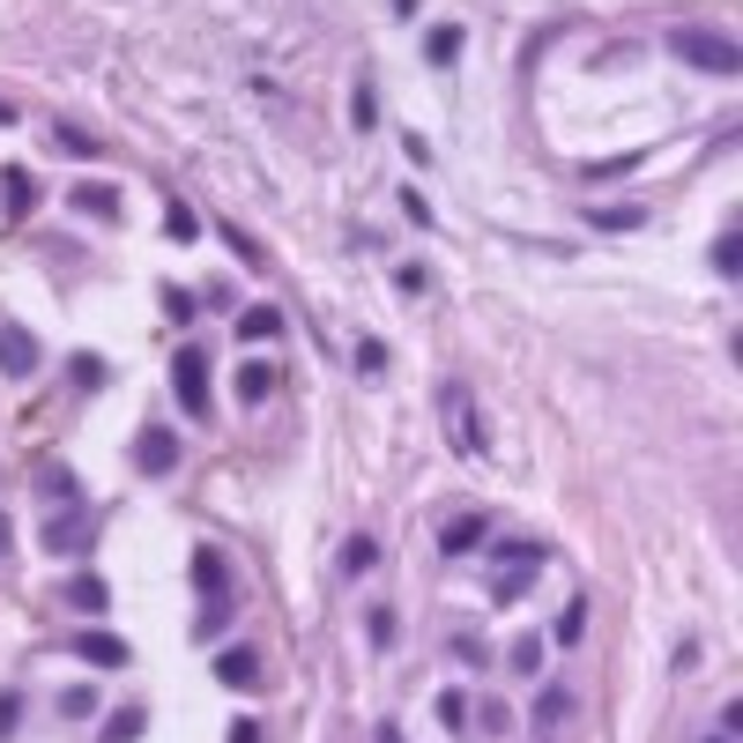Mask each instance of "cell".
Segmentation results:
<instances>
[{
    "instance_id": "obj_1",
    "label": "cell",
    "mask_w": 743,
    "mask_h": 743,
    "mask_svg": "<svg viewBox=\"0 0 743 743\" xmlns=\"http://www.w3.org/2000/svg\"><path fill=\"white\" fill-rule=\"evenodd\" d=\"M669 52H676V60H684L692 74H721V82H729V74H743V45H736V38H721L714 23L669 30Z\"/></svg>"
},
{
    "instance_id": "obj_2",
    "label": "cell",
    "mask_w": 743,
    "mask_h": 743,
    "mask_svg": "<svg viewBox=\"0 0 743 743\" xmlns=\"http://www.w3.org/2000/svg\"><path fill=\"white\" fill-rule=\"evenodd\" d=\"M439 409H446V431H454V446H461L469 461H484V454H491V439H484V417H476V401H469V387H461V379L439 395Z\"/></svg>"
},
{
    "instance_id": "obj_3",
    "label": "cell",
    "mask_w": 743,
    "mask_h": 743,
    "mask_svg": "<svg viewBox=\"0 0 743 743\" xmlns=\"http://www.w3.org/2000/svg\"><path fill=\"white\" fill-rule=\"evenodd\" d=\"M172 395L186 417H208V357L201 349H179L172 357Z\"/></svg>"
},
{
    "instance_id": "obj_4",
    "label": "cell",
    "mask_w": 743,
    "mask_h": 743,
    "mask_svg": "<svg viewBox=\"0 0 743 743\" xmlns=\"http://www.w3.org/2000/svg\"><path fill=\"white\" fill-rule=\"evenodd\" d=\"M90 536H98L90 506H68V513H52V520H45V536H38V543H45L52 558H74V550H90Z\"/></svg>"
},
{
    "instance_id": "obj_5",
    "label": "cell",
    "mask_w": 743,
    "mask_h": 743,
    "mask_svg": "<svg viewBox=\"0 0 743 743\" xmlns=\"http://www.w3.org/2000/svg\"><path fill=\"white\" fill-rule=\"evenodd\" d=\"M38 357H45V349H38V335H30V327H0V372H8V379H30V372H38Z\"/></svg>"
},
{
    "instance_id": "obj_6",
    "label": "cell",
    "mask_w": 743,
    "mask_h": 743,
    "mask_svg": "<svg viewBox=\"0 0 743 743\" xmlns=\"http://www.w3.org/2000/svg\"><path fill=\"white\" fill-rule=\"evenodd\" d=\"M134 469H149V476H172L179 469V439L164 431V424H149L142 439H134Z\"/></svg>"
},
{
    "instance_id": "obj_7",
    "label": "cell",
    "mask_w": 743,
    "mask_h": 743,
    "mask_svg": "<svg viewBox=\"0 0 743 743\" xmlns=\"http://www.w3.org/2000/svg\"><path fill=\"white\" fill-rule=\"evenodd\" d=\"M536 566H543V550H536V543H513V566L491 580V594H498V602H520V594H528V580H536Z\"/></svg>"
},
{
    "instance_id": "obj_8",
    "label": "cell",
    "mask_w": 743,
    "mask_h": 743,
    "mask_svg": "<svg viewBox=\"0 0 743 743\" xmlns=\"http://www.w3.org/2000/svg\"><path fill=\"white\" fill-rule=\"evenodd\" d=\"M484 536H491V513H454V520L439 528V550H446V558H469Z\"/></svg>"
},
{
    "instance_id": "obj_9",
    "label": "cell",
    "mask_w": 743,
    "mask_h": 743,
    "mask_svg": "<svg viewBox=\"0 0 743 743\" xmlns=\"http://www.w3.org/2000/svg\"><path fill=\"white\" fill-rule=\"evenodd\" d=\"M216 684L253 692V684H261V654H253V647H223V654H216Z\"/></svg>"
},
{
    "instance_id": "obj_10",
    "label": "cell",
    "mask_w": 743,
    "mask_h": 743,
    "mask_svg": "<svg viewBox=\"0 0 743 743\" xmlns=\"http://www.w3.org/2000/svg\"><path fill=\"white\" fill-rule=\"evenodd\" d=\"M0 201H8V216H30V208H38V179H30L23 164H8V172H0Z\"/></svg>"
},
{
    "instance_id": "obj_11",
    "label": "cell",
    "mask_w": 743,
    "mask_h": 743,
    "mask_svg": "<svg viewBox=\"0 0 743 743\" xmlns=\"http://www.w3.org/2000/svg\"><path fill=\"white\" fill-rule=\"evenodd\" d=\"M68 201L82 208V216H98V223H120V194H112V186H90V179H82Z\"/></svg>"
},
{
    "instance_id": "obj_12",
    "label": "cell",
    "mask_w": 743,
    "mask_h": 743,
    "mask_svg": "<svg viewBox=\"0 0 743 743\" xmlns=\"http://www.w3.org/2000/svg\"><path fill=\"white\" fill-rule=\"evenodd\" d=\"M275 335H283V313H275V305H246V313H238V343H275Z\"/></svg>"
},
{
    "instance_id": "obj_13",
    "label": "cell",
    "mask_w": 743,
    "mask_h": 743,
    "mask_svg": "<svg viewBox=\"0 0 743 743\" xmlns=\"http://www.w3.org/2000/svg\"><path fill=\"white\" fill-rule=\"evenodd\" d=\"M74 654H82V662H98V669H120L126 662V640H112V632H82Z\"/></svg>"
},
{
    "instance_id": "obj_14",
    "label": "cell",
    "mask_w": 743,
    "mask_h": 743,
    "mask_svg": "<svg viewBox=\"0 0 743 743\" xmlns=\"http://www.w3.org/2000/svg\"><path fill=\"white\" fill-rule=\"evenodd\" d=\"M194 588L201 594H231V566H223V550H194Z\"/></svg>"
},
{
    "instance_id": "obj_15",
    "label": "cell",
    "mask_w": 743,
    "mask_h": 743,
    "mask_svg": "<svg viewBox=\"0 0 743 743\" xmlns=\"http://www.w3.org/2000/svg\"><path fill=\"white\" fill-rule=\"evenodd\" d=\"M60 594H68L74 610H90V618H98L104 602H112V594H104V580H98V572H74V580H68V588H60Z\"/></svg>"
},
{
    "instance_id": "obj_16",
    "label": "cell",
    "mask_w": 743,
    "mask_h": 743,
    "mask_svg": "<svg viewBox=\"0 0 743 743\" xmlns=\"http://www.w3.org/2000/svg\"><path fill=\"white\" fill-rule=\"evenodd\" d=\"M142 729H149V714H142V706H120V714L104 721V736H98V743H134Z\"/></svg>"
},
{
    "instance_id": "obj_17",
    "label": "cell",
    "mask_w": 743,
    "mask_h": 743,
    "mask_svg": "<svg viewBox=\"0 0 743 743\" xmlns=\"http://www.w3.org/2000/svg\"><path fill=\"white\" fill-rule=\"evenodd\" d=\"M580 632H588V602H566V610L550 618V640H558V647H572Z\"/></svg>"
},
{
    "instance_id": "obj_18",
    "label": "cell",
    "mask_w": 743,
    "mask_h": 743,
    "mask_svg": "<svg viewBox=\"0 0 743 743\" xmlns=\"http://www.w3.org/2000/svg\"><path fill=\"white\" fill-rule=\"evenodd\" d=\"M461 45H469V38L446 23V30H431V38H424V60H439V68H446V60H461Z\"/></svg>"
},
{
    "instance_id": "obj_19",
    "label": "cell",
    "mask_w": 743,
    "mask_h": 743,
    "mask_svg": "<svg viewBox=\"0 0 743 743\" xmlns=\"http://www.w3.org/2000/svg\"><path fill=\"white\" fill-rule=\"evenodd\" d=\"M268 387H275L268 365H238V401H268Z\"/></svg>"
},
{
    "instance_id": "obj_20",
    "label": "cell",
    "mask_w": 743,
    "mask_h": 743,
    "mask_svg": "<svg viewBox=\"0 0 743 743\" xmlns=\"http://www.w3.org/2000/svg\"><path fill=\"white\" fill-rule=\"evenodd\" d=\"M714 275H743V238L736 231H721L714 238Z\"/></svg>"
},
{
    "instance_id": "obj_21",
    "label": "cell",
    "mask_w": 743,
    "mask_h": 743,
    "mask_svg": "<svg viewBox=\"0 0 743 743\" xmlns=\"http://www.w3.org/2000/svg\"><path fill=\"white\" fill-rule=\"evenodd\" d=\"M379 566V543H372V536H349L343 543V572H372Z\"/></svg>"
},
{
    "instance_id": "obj_22",
    "label": "cell",
    "mask_w": 743,
    "mask_h": 743,
    "mask_svg": "<svg viewBox=\"0 0 743 743\" xmlns=\"http://www.w3.org/2000/svg\"><path fill=\"white\" fill-rule=\"evenodd\" d=\"M365 632H372V647H395V640H401V618L387 610V602H379V610L365 618Z\"/></svg>"
},
{
    "instance_id": "obj_23",
    "label": "cell",
    "mask_w": 743,
    "mask_h": 743,
    "mask_svg": "<svg viewBox=\"0 0 743 743\" xmlns=\"http://www.w3.org/2000/svg\"><path fill=\"white\" fill-rule=\"evenodd\" d=\"M647 164V149H632V156H602V164H588V179H624V172H640Z\"/></svg>"
},
{
    "instance_id": "obj_24",
    "label": "cell",
    "mask_w": 743,
    "mask_h": 743,
    "mask_svg": "<svg viewBox=\"0 0 743 743\" xmlns=\"http://www.w3.org/2000/svg\"><path fill=\"white\" fill-rule=\"evenodd\" d=\"M223 246L238 253V261H246V268H261V261H268V253L253 246V238H246V231H238V223H223Z\"/></svg>"
},
{
    "instance_id": "obj_25",
    "label": "cell",
    "mask_w": 743,
    "mask_h": 743,
    "mask_svg": "<svg viewBox=\"0 0 743 743\" xmlns=\"http://www.w3.org/2000/svg\"><path fill=\"white\" fill-rule=\"evenodd\" d=\"M566 714H572V692H558V684H550V692L536 699V721L550 729V721H566Z\"/></svg>"
},
{
    "instance_id": "obj_26",
    "label": "cell",
    "mask_w": 743,
    "mask_h": 743,
    "mask_svg": "<svg viewBox=\"0 0 743 743\" xmlns=\"http://www.w3.org/2000/svg\"><path fill=\"white\" fill-rule=\"evenodd\" d=\"M90 706H98V692H90V684H68V692H60V714H68V721H82Z\"/></svg>"
},
{
    "instance_id": "obj_27",
    "label": "cell",
    "mask_w": 743,
    "mask_h": 743,
    "mask_svg": "<svg viewBox=\"0 0 743 743\" xmlns=\"http://www.w3.org/2000/svg\"><path fill=\"white\" fill-rule=\"evenodd\" d=\"M357 372L379 379V372H387V343H372V335H365V343H357Z\"/></svg>"
},
{
    "instance_id": "obj_28",
    "label": "cell",
    "mask_w": 743,
    "mask_h": 743,
    "mask_svg": "<svg viewBox=\"0 0 743 743\" xmlns=\"http://www.w3.org/2000/svg\"><path fill=\"white\" fill-rule=\"evenodd\" d=\"M52 142L68 149V156H98V134H82V126H60V134H52Z\"/></svg>"
},
{
    "instance_id": "obj_29",
    "label": "cell",
    "mask_w": 743,
    "mask_h": 743,
    "mask_svg": "<svg viewBox=\"0 0 743 743\" xmlns=\"http://www.w3.org/2000/svg\"><path fill=\"white\" fill-rule=\"evenodd\" d=\"M68 372H74V387H104V357H90V349H82Z\"/></svg>"
},
{
    "instance_id": "obj_30",
    "label": "cell",
    "mask_w": 743,
    "mask_h": 743,
    "mask_svg": "<svg viewBox=\"0 0 743 743\" xmlns=\"http://www.w3.org/2000/svg\"><path fill=\"white\" fill-rule=\"evenodd\" d=\"M349 120L372 134V120H379V104H372V82H357V98H349Z\"/></svg>"
},
{
    "instance_id": "obj_31",
    "label": "cell",
    "mask_w": 743,
    "mask_h": 743,
    "mask_svg": "<svg viewBox=\"0 0 743 743\" xmlns=\"http://www.w3.org/2000/svg\"><path fill=\"white\" fill-rule=\"evenodd\" d=\"M602 231H640V208H594Z\"/></svg>"
},
{
    "instance_id": "obj_32",
    "label": "cell",
    "mask_w": 743,
    "mask_h": 743,
    "mask_svg": "<svg viewBox=\"0 0 743 743\" xmlns=\"http://www.w3.org/2000/svg\"><path fill=\"white\" fill-rule=\"evenodd\" d=\"M439 721H446V729H461V721H469V699H461V692H439Z\"/></svg>"
},
{
    "instance_id": "obj_33",
    "label": "cell",
    "mask_w": 743,
    "mask_h": 743,
    "mask_svg": "<svg viewBox=\"0 0 743 743\" xmlns=\"http://www.w3.org/2000/svg\"><path fill=\"white\" fill-rule=\"evenodd\" d=\"M164 313H172V320H194V297L179 291V283H164Z\"/></svg>"
},
{
    "instance_id": "obj_34",
    "label": "cell",
    "mask_w": 743,
    "mask_h": 743,
    "mask_svg": "<svg viewBox=\"0 0 743 743\" xmlns=\"http://www.w3.org/2000/svg\"><path fill=\"white\" fill-rule=\"evenodd\" d=\"M401 216H409V223H431V201H424L417 186H401Z\"/></svg>"
},
{
    "instance_id": "obj_35",
    "label": "cell",
    "mask_w": 743,
    "mask_h": 743,
    "mask_svg": "<svg viewBox=\"0 0 743 743\" xmlns=\"http://www.w3.org/2000/svg\"><path fill=\"white\" fill-rule=\"evenodd\" d=\"M164 231H172V238H201V223H194V208H172V216H164Z\"/></svg>"
},
{
    "instance_id": "obj_36",
    "label": "cell",
    "mask_w": 743,
    "mask_h": 743,
    "mask_svg": "<svg viewBox=\"0 0 743 743\" xmlns=\"http://www.w3.org/2000/svg\"><path fill=\"white\" fill-rule=\"evenodd\" d=\"M16 721H23V699L0 692V736H16Z\"/></svg>"
},
{
    "instance_id": "obj_37",
    "label": "cell",
    "mask_w": 743,
    "mask_h": 743,
    "mask_svg": "<svg viewBox=\"0 0 743 743\" xmlns=\"http://www.w3.org/2000/svg\"><path fill=\"white\" fill-rule=\"evenodd\" d=\"M231 743H261V721H231Z\"/></svg>"
},
{
    "instance_id": "obj_38",
    "label": "cell",
    "mask_w": 743,
    "mask_h": 743,
    "mask_svg": "<svg viewBox=\"0 0 743 743\" xmlns=\"http://www.w3.org/2000/svg\"><path fill=\"white\" fill-rule=\"evenodd\" d=\"M8 543H16V520L0 513V558H8Z\"/></svg>"
},
{
    "instance_id": "obj_39",
    "label": "cell",
    "mask_w": 743,
    "mask_h": 743,
    "mask_svg": "<svg viewBox=\"0 0 743 743\" xmlns=\"http://www.w3.org/2000/svg\"><path fill=\"white\" fill-rule=\"evenodd\" d=\"M706 743H729V729H721V736H706Z\"/></svg>"
}]
</instances>
